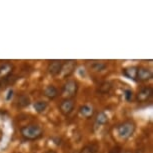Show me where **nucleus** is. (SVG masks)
I'll list each match as a JSON object with an SVG mask.
<instances>
[{
  "label": "nucleus",
  "mask_w": 153,
  "mask_h": 153,
  "mask_svg": "<svg viewBox=\"0 0 153 153\" xmlns=\"http://www.w3.org/2000/svg\"><path fill=\"white\" fill-rule=\"evenodd\" d=\"M63 63L64 61L62 60H52V61H49L48 66H47V70L51 75L56 76L61 73L62 67H63Z\"/></svg>",
  "instance_id": "5"
},
{
  "label": "nucleus",
  "mask_w": 153,
  "mask_h": 153,
  "mask_svg": "<svg viewBox=\"0 0 153 153\" xmlns=\"http://www.w3.org/2000/svg\"><path fill=\"white\" fill-rule=\"evenodd\" d=\"M124 96H125V99L127 101H131L132 98H133V92H132V90H130V89H127V90H125V92H124Z\"/></svg>",
  "instance_id": "16"
},
{
  "label": "nucleus",
  "mask_w": 153,
  "mask_h": 153,
  "mask_svg": "<svg viewBox=\"0 0 153 153\" xmlns=\"http://www.w3.org/2000/svg\"><path fill=\"white\" fill-rule=\"evenodd\" d=\"M74 107H75V101L72 98H65L59 104V110L65 116L72 113V111L74 110Z\"/></svg>",
  "instance_id": "4"
},
{
  "label": "nucleus",
  "mask_w": 153,
  "mask_h": 153,
  "mask_svg": "<svg viewBox=\"0 0 153 153\" xmlns=\"http://www.w3.org/2000/svg\"><path fill=\"white\" fill-rule=\"evenodd\" d=\"M152 96V88L150 86H145L141 88L138 93L136 94V100L138 102H145L149 100Z\"/></svg>",
  "instance_id": "7"
},
{
  "label": "nucleus",
  "mask_w": 153,
  "mask_h": 153,
  "mask_svg": "<svg viewBox=\"0 0 153 153\" xmlns=\"http://www.w3.org/2000/svg\"><path fill=\"white\" fill-rule=\"evenodd\" d=\"M135 129H136V125L132 120H126L124 122L120 123L119 125L116 127L117 135L121 139L125 140L130 138L132 135L134 134Z\"/></svg>",
  "instance_id": "2"
},
{
  "label": "nucleus",
  "mask_w": 153,
  "mask_h": 153,
  "mask_svg": "<svg viewBox=\"0 0 153 153\" xmlns=\"http://www.w3.org/2000/svg\"><path fill=\"white\" fill-rule=\"evenodd\" d=\"M108 122V116L104 112H99L96 116V123L99 125H104Z\"/></svg>",
  "instance_id": "15"
},
{
  "label": "nucleus",
  "mask_w": 153,
  "mask_h": 153,
  "mask_svg": "<svg viewBox=\"0 0 153 153\" xmlns=\"http://www.w3.org/2000/svg\"><path fill=\"white\" fill-rule=\"evenodd\" d=\"M33 107L36 110V112H38V113H43V112L47 109L48 103L46 102V101L39 100V101H36V102L33 103Z\"/></svg>",
  "instance_id": "13"
},
{
  "label": "nucleus",
  "mask_w": 153,
  "mask_h": 153,
  "mask_svg": "<svg viewBox=\"0 0 153 153\" xmlns=\"http://www.w3.org/2000/svg\"><path fill=\"white\" fill-rule=\"evenodd\" d=\"M152 71L149 70L146 67H137V73H136V81H148L152 78Z\"/></svg>",
  "instance_id": "6"
},
{
  "label": "nucleus",
  "mask_w": 153,
  "mask_h": 153,
  "mask_svg": "<svg viewBox=\"0 0 153 153\" xmlns=\"http://www.w3.org/2000/svg\"><path fill=\"white\" fill-rule=\"evenodd\" d=\"M59 93H58V90L55 86L53 85H48L47 87L44 89V96H46L48 99H55V98L58 96Z\"/></svg>",
  "instance_id": "8"
},
{
  "label": "nucleus",
  "mask_w": 153,
  "mask_h": 153,
  "mask_svg": "<svg viewBox=\"0 0 153 153\" xmlns=\"http://www.w3.org/2000/svg\"><path fill=\"white\" fill-rule=\"evenodd\" d=\"M20 133L25 140H37L43 135L42 127L35 123H31L28 125L23 126L20 129Z\"/></svg>",
  "instance_id": "1"
},
{
  "label": "nucleus",
  "mask_w": 153,
  "mask_h": 153,
  "mask_svg": "<svg viewBox=\"0 0 153 153\" xmlns=\"http://www.w3.org/2000/svg\"><path fill=\"white\" fill-rule=\"evenodd\" d=\"M45 153H56L54 150H48V151H46Z\"/></svg>",
  "instance_id": "18"
},
{
  "label": "nucleus",
  "mask_w": 153,
  "mask_h": 153,
  "mask_svg": "<svg viewBox=\"0 0 153 153\" xmlns=\"http://www.w3.org/2000/svg\"><path fill=\"white\" fill-rule=\"evenodd\" d=\"M78 88H79V85H78V83H77V81H75V80H68L64 84V86H63L62 92H63V94L67 95L68 98H71V97H74L75 95L77 94Z\"/></svg>",
  "instance_id": "3"
},
{
  "label": "nucleus",
  "mask_w": 153,
  "mask_h": 153,
  "mask_svg": "<svg viewBox=\"0 0 153 153\" xmlns=\"http://www.w3.org/2000/svg\"><path fill=\"white\" fill-rule=\"evenodd\" d=\"M109 153H122L121 152V148L120 147H118V146H116V147H113L110 151H109Z\"/></svg>",
  "instance_id": "17"
},
{
  "label": "nucleus",
  "mask_w": 153,
  "mask_h": 153,
  "mask_svg": "<svg viewBox=\"0 0 153 153\" xmlns=\"http://www.w3.org/2000/svg\"><path fill=\"white\" fill-rule=\"evenodd\" d=\"M11 69H12V66L10 64H7V63L0 66V79L5 80V79L9 78L11 72H12Z\"/></svg>",
  "instance_id": "9"
},
{
  "label": "nucleus",
  "mask_w": 153,
  "mask_h": 153,
  "mask_svg": "<svg viewBox=\"0 0 153 153\" xmlns=\"http://www.w3.org/2000/svg\"><path fill=\"white\" fill-rule=\"evenodd\" d=\"M15 102L18 107H26L30 104V98L25 94H20L16 96Z\"/></svg>",
  "instance_id": "10"
},
{
  "label": "nucleus",
  "mask_w": 153,
  "mask_h": 153,
  "mask_svg": "<svg viewBox=\"0 0 153 153\" xmlns=\"http://www.w3.org/2000/svg\"><path fill=\"white\" fill-rule=\"evenodd\" d=\"M123 75L128 77L129 79L135 80L136 81V73H137V66H131V67L124 68L122 71Z\"/></svg>",
  "instance_id": "12"
},
{
  "label": "nucleus",
  "mask_w": 153,
  "mask_h": 153,
  "mask_svg": "<svg viewBox=\"0 0 153 153\" xmlns=\"http://www.w3.org/2000/svg\"><path fill=\"white\" fill-rule=\"evenodd\" d=\"M79 114L84 118H90L93 116L94 110H93V108L89 105H82L81 107L79 108Z\"/></svg>",
  "instance_id": "11"
},
{
  "label": "nucleus",
  "mask_w": 153,
  "mask_h": 153,
  "mask_svg": "<svg viewBox=\"0 0 153 153\" xmlns=\"http://www.w3.org/2000/svg\"><path fill=\"white\" fill-rule=\"evenodd\" d=\"M90 67L94 71H102L103 69L106 68V64L103 61H98V60H93L90 61Z\"/></svg>",
  "instance_id": "14"
}]
</instances>
